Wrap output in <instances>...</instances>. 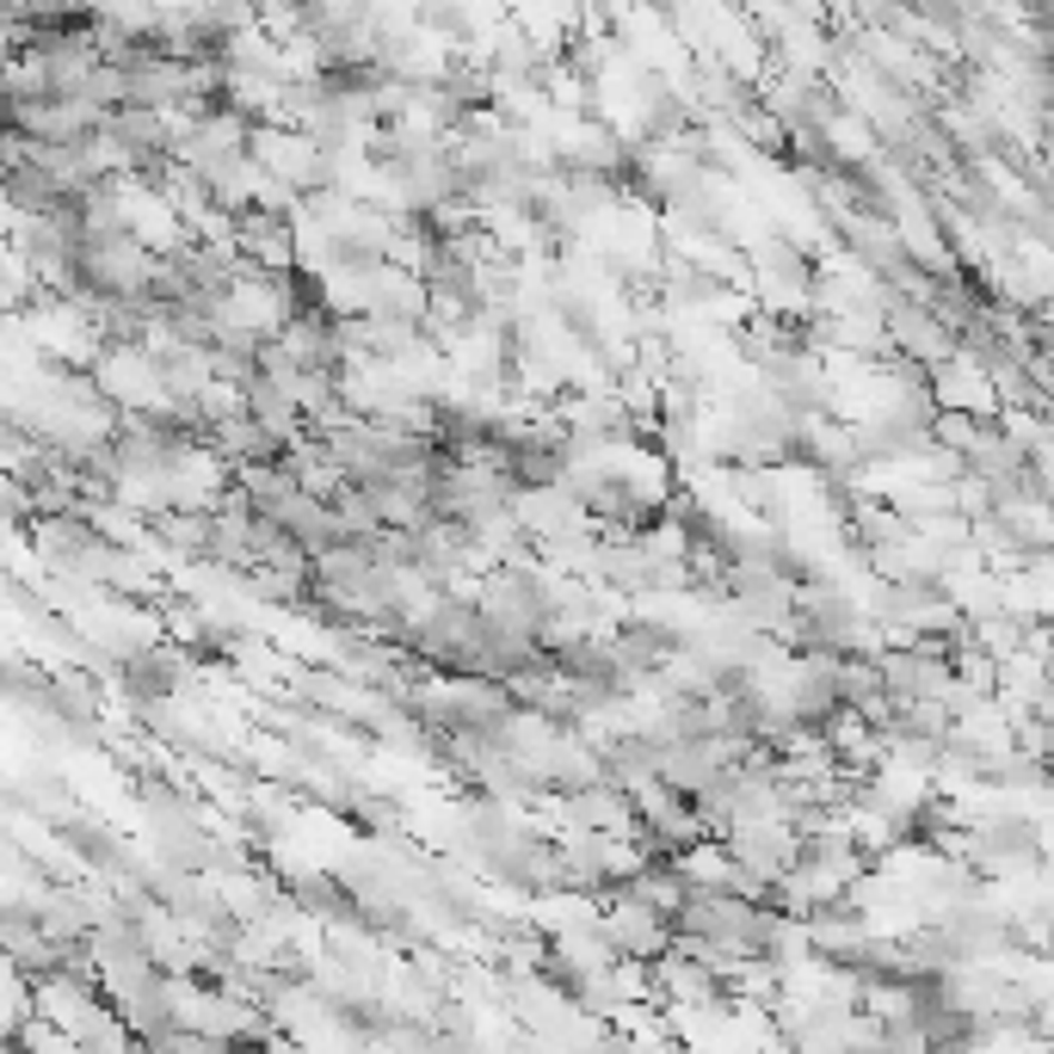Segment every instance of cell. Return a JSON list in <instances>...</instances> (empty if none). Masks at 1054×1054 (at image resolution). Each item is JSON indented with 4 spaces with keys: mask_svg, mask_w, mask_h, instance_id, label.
Masks as SVG:
<instances>
[{
    "mask_svg": "<svg viewBox=\"0 0 1054 1054\" xmlns=\"http://www.w3.org/2000/svg\"><path fill=\"white\" fill-rule=\"evenodd\" d=\"M124 672H130L136 697H167V679H174L160 654H130V667H124Z\"/></svg>",
    "mask_w": 1054,
    "mask_h": 1054,
    "instance_id": "1",
    "label": "cell"
}]
</instances>
